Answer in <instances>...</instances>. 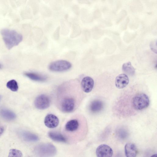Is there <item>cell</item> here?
<instances>
[{"instance_id":"1","label":"cell","mask_w":157,"mask_h":157,"mask_svg":"<svg viewBox=\"0 0 157 157\" xmlns=\"http://www.w3.org/2000/svg\"><path fill=\"white\" fill-rule=\"evenodd\" d=\"M80 89L74 82H67L58 88L57 103L59 109L65 113L74 111L81 101Z\"/></svg>"},{"instance_id":"2","label":"cell","mask_w":157,"mask_h":157,"mask_svg":"<svg viewBox=\"0 0 157 157\" xmlns=\"http://www.w3.org/2000/svg\"><path fill=\"white\" fill-rule=\"evenodd\" d=\"M0 33L6 46L8 49L17 45L23 40L22 35L14 30L2 29Z\"/></svg>"},{"instance_id":"3","label":"cell","mask_w":157,"mask_h":157,"mask_svg":"<svg viewBox=\"0 0 157 157\" xmlns=\"http://www.w3.org/2000/svg\"><path fill=\"white\" fill-rule=\"evenodd\" d=\"M36 154L38 157H51L56 152L55 147L52 144H46L36 146L35 149Z\"/></svg>"},{"instance_id":"4","label":"cell","mask_w":157,"mask_h":157,"mask_svg":"<svg viewBox=\"0 0 157 157\" xmlns=\"http://www.w3.org/2000/svg\"><path fill=\"white\" fill-rule=\"evenodd\" d=\"M148 96L145 94L140 93L136 95L132 98L133 107L137 110H141L147 107L149 105Z\"/></svg>"},{"instance_id":"5","label":"cell","mask_w":157,"mask_h":157,"mask_svg":"<svg viewBox=\"0 0 157 157\" xmlns=\"http://www.w3.org/2000/svg\"><path fill=\"white\" fill-rule=\"evenodd\" d=\"M72 67L71 63L65 60H59L50 63L48 66L49 70L54 72H62L67 71Z\"/></svg>"},{"instance_id":"6","label":"cell","mask_w":157,"mask_h":157,"mask_svg":"<svg viewBox=\"0 0 157 157\" xmlns=\"http://www.w3.org/2000/svg\"><path fill=\"white\" fill-rule=\"evenodd\" d=\"M49 97L45 94H41L37 96L34 101L35 107L39 109H44L48 108L50 105Z\"/></svg>"},{"instance_id":"7","label":"cell","mask_w":157,"mask_h":157,"mask_svg":"<svg viewBox=\"0 0 157 157\" xmlns=\"http://www.w3.org/2000/svg\"><path fill=\"white\" fill-rule=\"evenodd\" d=\"M96 153L97 157H112L113 155L112 149L105 144H102L98 146Z\"/></svg>"},{"instance_id":"8","label":"cell","mask_w":157,"mask_h":157,"mask_svg":"<svg viewBox=\"0 0 157 157\" xmlns=\"http://www.w3.org/2000/svg\"><path fill=\"white\" fill-rule=\"evenodd\" d=\"M59 121L58 118L55 115L52 114L47 115L44 119V123L47 127L54 128L58 126Z\"/></svg>"},{"instance_id":"9","label":"cell","mask_w":157,"mask_h":157,"mask_svg":"<svg viewBox=\"0 0 157 157\" xmlns=\"http://www.w3.org/2000/svg\"><path fill=\"white\" fill-rule=\"evenodd\" d=\"M94 81L92 78L89 76L84 77L82 80L81 86L83 90L89 93L92 90L94 86Z\"/></svg>"},{"instance_id":"10","label":"cell","mask_w":157,"mask_h":157,"mask_svg":"<svg viewBox=\"0 0 157 157\" xmlns=\"http://www.w3.org/2000/svg\"><path fill=\"white\" fill-rule=\"evenodd\" d=\"M129 82L128 76L124 74L118 75L116 78L115 84L116 87L118 89H122L125 87Z\"/></svg>"},{"instance_id":"11","label":"cell","mask_w":157,"mask_h":157,"mask_svg":"<svg viewBox=\"0 0 157 157\" xmlns=\"http://www.w3.org/2000/svg\"><path fill=\"white\" fill-rule=\"evenodd\" d=\"M80 125L78 119H73L67 122L65 126V130L67 132H74L79 129Z\"/></svg>"},{"instance_id":"12","label":"cell","mask_w":157,"mask_h":157,"mask_svg":"<svg viewBox=\"0 0 157 157\" xmlns=\"http://www.w3.org/2000/svg\"><path fill=\"white\" fill-rule=\"evenodd\" d=\"M124 151L126 157H136L137 152L136 146L134 144L130 143L125 144Z\"/></svg>"},{"instance_id":"13","label":"cell","mask_w":157,"mask_h":157,"mask_svg":"<svg viewBox=\"0 0 157 157\" xmlns=\"http://www.w3.org/2000/svg\"><path fill=\"white\" fill-rule=\"evenodd\" d=\"M103 107V104L101 101L99 100H95L90 103L89 109L92 113H96L100 111Z\"/></svg>"},{"instance_id":"14","label":"cell","mask_w":157,"mask_h":157,"mask_svg":"<svg viewBox=\"0 0 157 157\" xmlns=\"http://www.w3.org/2000/svg\"><path fill=\"white\" fill-rule=\"evenodd\" d=\"M25 76L30 79L38 82H44L47 79V77L44 75L35 72H28L25 73Z\"/></svg>"},{"instance_id":"15","label":"cell","mask_w":157,"mask_h":157,"mask_svg":"<svg viewBox=\"0 0 157 157\" xmlns=\"http://www.w3.org/2000/svg\"><path fill=\"white\" fill-rule=\"evenodd\" d=\"M0 115L4 119L8 120H13L16 117V115L13 112L5 108L0 110Z\"/></svg>"},{"instance_id":"16","label":"cell","mask_w":157,"mask_h":157,"mask_svg":"<svg viewBox=\"0 0 157 157\" xmlns=\"http://www.w3.org/2000/svg\"><path fill=\"white\" fill-rule=\"evenodd\" d=\"M21 135L23 139L27 141L35 142L38 140V137L36 135L29 132H22Z\"/></svg>"},{"instance_id":"17","label":"cell","mask_w":157,"mask_h":157,"mask_svg":"<svg viewBox=\"0 0 157 157\" xmlns=\"http://www.w3.org/2000/svg\"><path fill=\"white\" fill-rule=\"evenodd\" d=\"M49 137L54 141L62 142H67L66 139L61 133L55 132H50L48 133Z\"/></svg>"},{"instance_id":"18","label":"cell","mask_w":157,"mask_h":157,"mask_svg":"<svg viewBox=\"0 0 157 157\" xmlns=\"http://www.w3.org/2000/svg\"><path fill=\"white\" fill-rule=\"evenodd\" d=\"M122 69L124 73L129 75H133L135 72V69L132 66L130 62L124 63L122 65Z\"/></svg>"},{"instance_id":"19","label":"cell","mask_w":157,"mask_h":157,"mask_svg":"<svg viewBox=\"0 0 157 157\" xmlns=\"http://www.w3.org/2000/svg\"><path fill=\"white\" fill-rule=\"evenodd\" d=\"M7 87L13 91H16L18 89V86L17 82L13 79L8 81L7 83Z\"/></svg>"},{"instance_id":"20","label":"cell","mask_w":157,"mask_h":157,"mask_svg":"<svg viewBox=\"0 0 157 157\" xmlns=\"http://www.w3.org/2000/svg\"><path fill=\"white\" fill-rule=\"evenodd\" d=\"M8 157H22V154L18 150L12 149L10 151Z\"/></svg>"},{"instance_id":"21","label":"cell","mask_w":157,"mask_h":157,"mask_svg":"<svg viewBox=\"0 0 157 157\" xmlns=\"http://www.w3.org/2000/svg\"><path fill=\"white\" fill-rule=\"evenodd\" d=\"M4 131V128L2 126L0 127V136L2 134Z\"/></svg>"},{"instance_id":"22","label":"cell","mask_w":157,"mask_h":157,"mask_svg":"<svg viewBox=\"0 0 157 157\" xmlns=\"http://www.w3.org/2000/svg\"><path fill=\"white\" fill-rule=\"evenodd\" d=\"M150 157H157V154H155L152 155Z\"/></svg>"},{"instance_id":"23","label":"cell","mask_w":157,"mask_h":157,"mask_svg":"<svg viewBox=\"0 0 157 157\" xmlns=\"http://www.w3.org/2000/svg\"><path fill=\"white\" fill-rule=\"evenodd\" d=\"M1 96L0 95V100H1Z\"/></svg>"},{"instance_id":"24","label":"cell","mask_w":157,"mask_h":157,"mask_svg":"<svg viewBox=\"0 0 157 157\" xmlns=\"http://www.w3.org/2000/svg\"><path fill=\"white\" fill-rule=\"evenodd\" d=\"M1 65L0 64V68H1Z\"/></svg>"}]
</instances>
